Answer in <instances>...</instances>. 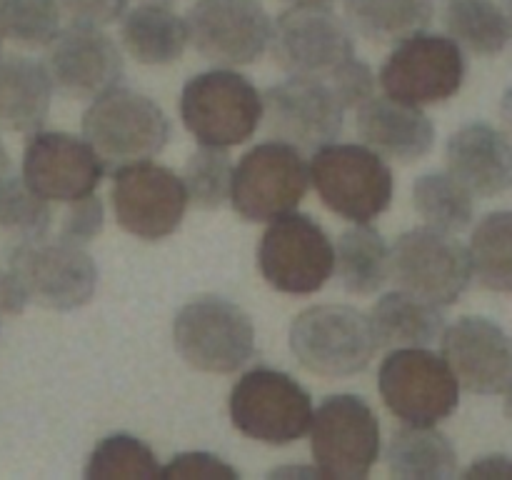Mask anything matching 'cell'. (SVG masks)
Here are the masks:
<instances>
[{"instance_id":"obj_1","label":"cell","mask_w":512,"mask_h":480,"mask_svg":"<svg viewBox=\"0 0 512 480\" xmlns=\"http://www.w3.org/2000/svg\"><path fill=\"white\" fill-rule=\"evenodd\" d=\"M310 183L323 205L350 223H370L390 208V165L363 143H325L310 158Z\"/></svg>"},{"instance_id":"obj_2","label":"cell","mask_w":512,"mask_h":480,"mask_svg":"<svg viewBox=\"0 0 512 480\" xmlns=\"http://www.w3.org/2000/svg\"><path fill=\"white\" fill-rule=\"evenodd\" d=\"M180 118L200 145H243L263 123V93L238 70H208L185 83Z\"/></svg>"},{"instance_id":"obj_3","label":"cell","mask_w":512,"mask_h":480,"mask_svg":"<svg viewBox=\"0 0 512 480\" xmlns=\"http://www.w3.org/2000/svg\"><path fill=\"white\" fill-rule=\"evenodd\" d=\"M83 138L105 168L150 160L170 140V120L148 95L130 88H110L88 105L83 115Z\"/></svg>"},{"instance_id":"obj_4","label":"cell","mask_w":512,"mask_h":480,"mask_svg":"<svg viewBox=\"0 0 512 480\" xmlns=\"http://www.w3.org/2000/svg\"><path fill=\"white\" fill-rule=\"evenodd\" d=\"M290 350L308 373L348 378L368 368L378 340L368 315L353 305H313L290 325Z\"/></svg>"},{"instance_id":"obj_5","label":"cell","mask_w":512,"mask_h":480,"mask_svg":"<svg viewBox=\"0 0 512 480\" xmlns=\"http://www.w3.org/2000/svg\"><path fill=\"white\" fill-rule=\"evenodd\" d=\"M173 343L190 368L228 375L255 355V328L240 305L218 295H200L175 315Z\"/></svg>"},{"instance_id":"obj_6","label":"cell","mask_w":512,"mask_h":480,"mask_svg":"<svg viewBox=\"0 0 512 480\" xmlns=\"http://www.w3.org/2000/svg\"><path fill=\"white\" fill-rule=\"evenodd\" d=\"M230 420L248 438L265 445H290L303 438L313 423V398L308 390L275 368L248 370L230 390Z\"/></svg>"},{"instance_id":"obj_7","label":"cell","mask_w":512,"mask_h":480,"mask_svg":"<svg viewBox=\"0 0 512 480\" xmlns=\"http://www.w3.org/2000/svg\"><path fill=\"white\" fill-rule=\"evenodd\" d=\"M308 433L313 463L323 478H368L383 448L378 415L360 395L325 398L313 413Z\"/></svg>"},{"instance_id":"obj_8","label":"cell","mask_w":512,"mask_h":480,"mask_svg":"<svg viewBox=\"0 0 512 480\" xmlns=\"http://www.w3.org/2000/svg\"><path fill=\"white\" fill-rule=\"evenodd\" d=\"M385 408L405 425H438L460 403V383L443 355L428 348H393L378 370Z\"/></svg>"},{"instance_id":"obj_9","label":"cell","mask_w":512,"mask_h":480,"mask_svg":"<svg viewBox=\"0 0 512 480\" xmlns=\"http://www.w3.org/2000/svg\"><path fill=\"white\" fill-rule=\"evenodd\" d=\"M310 188V165L303 150L283 140L253 145L233 168L230 203L250 223H270L293 213Z\"/></svg>"},{"instance_id":"obj_10","label":"cell","mask_w":512,"mask_h":480,"mask_svg":"<svg viewBox=\"0 0 512 480\" xmlns=\"http://www.w3.org/2000/svg\"><path fill=\"white\" fill-rule=\"evenodd\" d=\"M465 73L468 65L463 48L450 35L420 30L395 43L380 68L378 80L388 98L425 108L458 95Z\"/></svg>"},{"instance_id":"obj_11","label":"cell","mask_w":512,"mask_h":480,"mask_svg":"<svg viewBox=\"0 0 512 480\" xmlns=\"http://www.w3.org/2000/svg\"><path fill=\"white\" fill-rule=\"evenodd\" d=\"M5 260L18 273L28 300L48 310L68 313L83 308L98 288L95 260L85 253L83 245L68 240L45 235L38 240L10 243Z\"/></svg>"},{"instance_id":"obj_12","label":"cell","mask_w":512,"mask_h":480,"mask_svg":"<svg viewBox=\"0 0 512 480\" xmlns=\"http://www.w3.org/2000/svg\"><path fill=\"white\" fill-rule=\"evenodd\" d=\"M388 278L428 303L453 305L473 280L470 255L455 235L423 225L400 235L390 248Z\"/></svg>"},{"instance_id":"obj_13","label":"cell","mask_w":512,"mask_h":480,"mask_svg":"<svg viewBox=\"0 0 512 480\" xmlns=\"http://www.w3.org/2000/svg\"><path fill=\"white\" fill-rule=\"evenodd\" d=\"M258 265L278 293L313 295L333 275L335 245L323 225L293 210L270 220L260 238Z\"/></svg>"},{"instance_id":"obj_14","label":"cell","mask_w":512,"mask_h":480,"mask_svg":"<svg viewBox=\"0 0 512 480\" xmlns=\"http://www.w3.org/2000/svg\"><path fill=\"white\" fill-rule=\"evenodd\" d=\"M110 203L125 233L140 240H163L180 228L190 200L175 170L140 160L113 170Z\"/></svg>"},{"instance_id":"obj_15","label":"cell","mask_w":512,"mask_h":480,"mask_svg":"<svg viewBox=\"0 0 512 480\" xmlns=\"http://www.w3.org/2000/svg\"><path fill=\"white\" fill-rule=\"evenodd\" d=\"M270 53L288 75L328 78L355 58V38L328 5H293L273 23Z\"/></svg>"},{"instance_id":"obj_16","label":"cell","mask_w":512,"mask_h":480,"mask_svg":"<svg viewBox=\"0 0 512 480\" xmlns=\"http://www.w3.org/2000/svg\"><path fill=\"white\" fill-rule=\"evenodd\" d=\"M185 23L195 50L220 68L258 63L273 35L260 0H195Z\"/></svg>"},{"instance_id":"obj_17","label":"cell","mask_w":512,"mask_h":480,"mask_svg":"<svg viewBox=\"0 0 512 480\" xmlns=\"http://www.w3.org/2000/svg\"><path fill=\"white\" fill-rule=\"evenodd\" d=\"M263 120L270 138L313 153L340 138L345 105L328 78L290 75L263 93Z\"/></svg>"},{"instance_id":"obj_18","label":"cell","mask_w":512,"mask_h":480,"mask_svg":"<svg viewBox=\"0 0 512 480\" xmlns=\"http://www.w3.org/2000/svg\"><path fill=\"white\" fill-rule=\"evenodd\" d=\"M105 163L85 138L58 130L30 133L23 153V180L48 203H75L98 190Z\"/></svg>"},{"instance_id":"obj_19","label":"cell","mask_w":512,"mask_h":480,"mask_svg":"<svg viewBox=\"0 0 512 480\" xmlns=\"http://www.w3.org/2000/svg\"><path fill=\"white\" fill-rule=\"evenodd\" d=\"M45 50L50 83L65 98L95 100L123 80V53L98 25L70 23Z\"/></svg>"},{"instance_id":"obj_20","label":"cell","mask_w":512,"mask_h":480,"mask_svg":"<svg viewBox=\"0 0 512 480\" xmlns=\"http://www.w3.org/2000/svg\"><path fill=\"white\" fill-rule=\"evenodd\" d=\"M440 350L468 393L500 395L512 388V338L493 320H455L440 335Z\"/></svg>"},{"instance_id":"obj_21","label":"cell","mask_w":512,"mask_h":480,"mask_svg":"<svg viewBox=\"0 0 512 480\" xmlns=\"http://www.w3.org/2000/svg\"><path fill=\"white\" fill-rule=\"evenodd\" d=\"M355 130L363 145L393 163H418L433 150L435 125L420 108L373 95L358 108Z\"/></svg>"},{"instance_id":"obj_22","label":"cell","mask_w":512,"mask_h":480,"mask_svg":"<svg viewBox=\"0 0 512 480\" xmlns=\"http://www.w3.org/2000/svg\"><path fill=\"white\" fill-rule=\"evenodd\" d=\"M448 173L478 198H493L512 188V140L488 123L455 130L445 148Z\"/></svg>"},{"instance_id":"obj_23","label":"cell","mask_w":512,"mask_h":480,"mask_svg":"<svg viewBox=\"0 0 512 480\" xmlns=\"http://www.w3.org/2000/svg\"><path fill=\"white\" fill-rule=\"evenodd\" d=\"M53 83L43 63L25 55H0V130L35 133L43 128Z\"/></svg>"},{"instance_id":"obj_24","label":"cell","mask_w":512,"mask_h":480,"mask_svg":"<svg viewBox=\"0 0 512 480\" xmlns=\"http://www.w3.org/2000/svg\"><path fill=\"white\" fill-rule=\"evenodd\" d=\"M123 48L140 65H170L190 43L188 23L163 3H140L120 23Z\"/></svg>"},{"instance_id":"obj_25","label":"cell","mask_w":512,"mask_h":480,"mask_svg":"<svg viewBox=\"0 0 512 480\" xmlns=\"http://www.w3.org/2000/svg\"><path fill=\"white\" fill-rule=\"evenodd\" d=\"M378 348H428L440 340L445 330V315L440 305L410 295L405 290L383 295L370 310Z\"/></svg>"},{"instance_id":"obj_26","label":"cell","mask_w":512,"mask_h":480,"mask_svg":"<svg viewBox=\"0 0 512 480\" xmlns=\"http://www.w3.org/2000/svg\"><path fill=\"white\" fill-rule=\"evenodd\" d=\"M388 468L400 480H448L458 473V450L435 425H405L388 445Z\"/></svg>"},{"instance_id":"obj_27","label":"cell","mask_w":512,"mask_h":480,"mask_svg":"<svg viewBox=\"0 0 512 480\" xmlns=\"http://www.w3.org/2000/svg\"><path fill=\"white\" fill-rule=\"evenodd\" d=\"M390 250L383 235L368 223H355L335 243V270L350 295H373L388 280Z\"/></svg>"},{"instance_id":"obj_28","label":"cell","mask_w":512,"mask_h":480,"mask_svg":"<svg viewBox=\"0 0 512 480\" xmlns=\"http://www.w3.org/2000/svg\"><path fill=\"white\" fill-rule=\"evenodd\" d=\"M350 30L373 43H398L433 23L435 0H343Z\"/></svg>"},{"instance_id":"obj_29","label":"cell","mask_w":512,"mask_h":480,"mask_svg":"<svg viewBox=\"0 0 512 480\" xmlns=\"http://www.w3.org/2000/svg\"><path fill=\"white\" fill-rule=\"evenodd\" d=\"M443 23L460 48L485 58L503 53L510 40L508 15L493 0H448Z\"/></svg>"},{"instance_id":"obj_30","label":"cell","mask_w":512,"mask_h":480,"mask_svg":"<svg viewBox=\"0 0 512 480\" xmlns=\"http://www.w3.org/2000/svg\"><path fill=\"white\" fill-rule=\"evenodd\" d=\"M468 255L483 288L512 293V210H495L475 225Z\"/></svg>"},{"instance_id":"obj_31","label":"cell","mask_w":512,"mask_h":480,"mask_svg":"<svg viewBox=\"0 0 512 480\" xmlns=\"http://www.w3.org/2000/svg\"><path fill=\"white\" fill-rule=\"evenodd\" d=\"M475 195L450 173H425L413 185L415 213L428 228L458 235L473 223Z\"/></svg>"},{"instance_id":"obj_32","label":"cell","mask_w":512,"mask_h":480,"mask_svg":"<svg viewBox=\"0 0 512 480\" xmlns=\"http://www.w3.org/2000/svg\"><path fill=\"white\" fill-rule=\"evenodd\" d=\"M155 475H160V465L153 448L140 438L125 433H115L100 440L85 465L88 480L155 478Z\"/></svg>"},{"instance_id":"obj_33","label":"cell","mask_w":512,"mask_h":480,"mask_svg":"<svg viewBox=\"0 0 512 480\" xmlns=\"http://www.w3.org/2000/svg\"><path fill=\"white\" fill-rule=\"evenodd\" d=\"M50 225L53 210L48 200L33 193L23 178L8 175L0 180V230L10 235V243L45 238Z\"/></svg>"},{"instance_id":"obj_34","label":"cell","mask_w":512,"mask_h":480,"mask_svg":"<svg viewBox=\"0 0 512 480\" xmlns=\"http://www.w3.org/2000/svg\"><path fill=\"white\" fill-rule=\"evenodd\" d=\"M3 35L23 50H45L60 33V8L55 0H0Z\"/></svg>"},{"instance_id":"obj_35","label":"cell","mask_w":512,"mask_h":480,"mask_svg":"<svg viewBox=\"0 0 512 480\" xmlns=\"http://www.w3.org/2000/svg\"><path fill=\"white\" fill-rule=\"evenodd\" d=\"M183 183L188 190V200L200 210H218L225 200H230L233 185V163L228 148L200 145L185 163Z\"/></svg>"},{"instance_id":"obj_36","label":"cell","mask_w":512,"mask_h":480,"mask_svg":"<svg viewBox=\"0 0 512 480\" xmlns=\"http://www.w3.org/2000/svg\"><path fill=\"white\" fill-rule=\"evenodd\" d=\"M103 203H100L98 195H88L83 200H75V203H68V210L63 213V220H60V230L55 238L68 240V243L85 245L93 238H98L100 230H103Z\"/></svg>"},{"instance_id":"obj_37","label":"cell","mask_w":512,"mask_h":480,"mask_svg":"<svg viewBox=\"0 0 512 480\" xmlns=\"http://www.w3.org/2000/svg\"><path fill=\"white\" fill-rule=\"evenodd\" d=\"M328 83L333 85L335 95L345 105V110L360 108L365 100L375 95V73L368 63L358 58L345 60L338 70L328 75Z\"/></svg>"},{"instance_id":"obj_38","label":"cell","mask_w":512,"mask_h":480,"mask_svg":"<svg viewBox=\"0 0 512 480\" xmlns=\"http://www.w3.org/2000/svg\"><path fill=\"white\" fill-rule=\"evenodd\" d=\"M163 478H238V470L210 453H180L160 468Z\"/></svg>"},{"instance_id":"obj_39","label":"cell","mask_w":512,"mask_h":480,"mask_svg":"<svg viewBox=\"0 0 512 480\" xmlns=\"http://www.w3.org/2000/svg\"><path fill=\"white\" fill-rule=\"evenodd\" d=\"M68 23L103 25L115 23L128 8V0H55Z\"/></svg>"},{"instance_id":"obj_40","label":"cell","mask_w":512,"mask_h":480,"mask_svg":"<svg viewBox=\"0 0 512 480\" xmlns=\"http://www.w3.org/2000/svg\"><path fill=\"white\" fill-rule=\"evenodd\" d=\"M28 303V293H25L18 273H15L13 265L3 258L0 260V313L18 315L23 313Z\"/></svg>"},{"instance_id":"obj_41","label":"cell","mask_w":512,"mask_h":480,"mask_svg":"<svg viewBox=\"0 0 512 480\" xmlns=\"http://www.w3.org/2000/svg\"><path fill=\"white\" fill-rule=\"evenodd\" d=\"M465 478H512V458L508 455H488L465 470Z\"/></svg>"},{"instance_id":"obj_42","label":"cell","mask_w":512,"mask_h":480,"mask_svg":"<svg viewBox=\"0 0 512 480\" xmlns=\"http://www.w3.org/2000/svg\"><path fill=\"white\" fill-rule=\"evenodd\" d=\"M500 120L505 125V135L512 140V88L503 95V103H500Z\"/></svg>"},{"instance_id":"obj_43","label":"cell","mask_w":512,"mask_h":480,"mask_svg":"<svg viewBox=\"0 0 512 480\" xmlns=\"http://www.w3.org/2000/svg\"><path fill=\"white\" fill-rule=\"evenodd\" d=\"M10 175V155L5 150L3 140H0V180H5Z\"/></svg>"},{"instance_id":"obj_44","label":"cell","mask_w":512,"mask_h":480,"mask_svg":"<svg viewBox=\"0 0 512 480\" xmlns=\"http://www.w3.org/2000/svg\"><path fill=\"white\" fill-rule=\"evenodd\" d=\"M288 5H328L330 0H283Z\"/></svg>"},{"instance_id":"obj_45","label":"cell","mask_w":512,"mask_h":480,"mask_svg":"<svg viewBox=\"0 0 512 480\" xmlns=\"http://www.w3.org/2000/svg\"><path fill=\"white\" fill-rule=\"evenodd\" d=\"M505 15H508V30H510V40H512V0H505Z\"/></svg>"},{"instance_id":"obj_46","label":"cell","mask_w":512,"mask_h":480,"mask_svg":"<svg viewBox=\"0 0 512 480\" xmlns=\"http://www.w3.org/2000/svg\"><path fill=\"white\" fill-rule=\"evenodd\" d=\"M505 415L512 420V388L508 390V400H505Z\"/></svg>"},{"instance_id":"obj_47","label":"cell","mask_w":512,"mask_h":480,"mask_svg":"<svg viewBox=\"0 0 512 480\" xmlns=\"http://www.w3.org/2000/svg\"><path fill=\"white\" fill-rule=\"evenodd\" d=\"M145 3H163V5H173L175 0H145Z\"/></svg>"},{"instance_id":"obj_48","label":"cell","mask_w":512,"mask_h":480,"mask_svg":"<svg viewBox=\"0 0 512 480\" xmlns=\"http://www.w3.org/2000/svg\"><path fill=\"white\" fill-rule=\"evenodd\" d=\"M3 40H5V35H3V15H0V48H3Z\"/></svg>"}]
</instances>
